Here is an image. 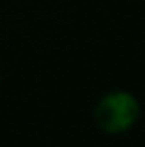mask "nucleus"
Here are the masks:
<instances>
[{
    "mask_svg": "<svg viewBox=\"0 0 145 147\" xmlns=\"http://www.w3.org/2000/svg\"><path fill=\"white\" fill-rule=\"evenodd\" d=\"M141 102L128 90H111L96 100L92 117L96 128L105 134H124L141 119Z\"/></svg>",
    "mask_w": 145,
    "mask_h": 147,
    "instance_id": "1",
    "label": "nucleus"
}]
</instances>
